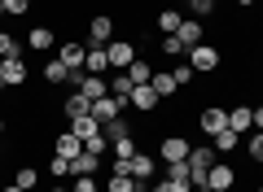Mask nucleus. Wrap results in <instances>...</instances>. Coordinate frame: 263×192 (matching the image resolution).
<instances>
[{
	"instance_id": "nucleus-39",
	"label": "nucleus",
	"mask_w": 263,
	"mask_h": 192,
	"mask_svg": "<svg viewBox=\"0 0 263 192\" xmlns=\"http://www.w3.org/2000/svg\"><path fill=\"white\" fill-rule=\"evenodd\" d=\"M84 148H88V153H97V157H101V153H105V136H97V140H88Z\"/></svg>"
},
{
	"instance_id": "nucleus-15",
	"label": "nucleus",
	"mask_w": 263,
	"mask_h": 192,
	"mask_svg": "<svg viewBox=\"0 0 263 192\" xmlns=\"http://www.w3.org/2000/svg\"><path fill=\"white\" fill-rule=\"evenodd\" d=\"M27 48L31 53H48V48H53V31L48 27H31L27 31Z\"/></svg>"
},
{
	"instance_id": "nucleus-10",
	"label": "nucleus",
	"mask_w": 263,
	"mask_h": 192,
	"mask_svg": "<svg viewBox=\"0 0 263 192\" xmlns=\"http://www.w3.org/2000/svg\"><path fill=\"white\" fill-rule=\"evenodd\" d=\"M228 127V110H219V105H211V110H202V136H215V131Z\"/></svg>"
},
{
	"instance_id": "nucleus-16",
	"label": "nucleus",
	"mask_w": 263,
	"mask_h": 192,
	"mask_svg": "<svg viewBox=\"0 0 263 192\" xmlns=\"http://www.w3.org/2000/svg\"><path fill=\"white\" fill-rule=\"evenodd\" d=\"M70 131H75V136L88 144V140H97V136H101V122H97L92 114H84V118H75V122H70Z\"/></svg>"
},
{
	"instance_id": "nucleus-25",
	"label": "nucleus",
	"mask_w": 263,
	"mask_h": 192,
	"mask_svg": "<svg viewBox=\"0 0 263 192\" xmlns=\"http://www.w3.org/2000/svg\"><path fill=\"white\" fill-rule=\"evenodd\" d=\"M44 83H53V88H57V83H70V70H66V61H62V57L44 66Z\"/></svg>"
},
{
	"instance_id": "nucleus-26",
	"label": "nucleus",
	"mask_w": 263,
	"mask_h": 192,
	"mask_svg": "<svg viewBox=\"0 0 263 192\" xmlns=\"http://www.w3.org/2000/svg\"><path fill=\"white\" fill-rule=\"evenodd\" d=\"M13 183H18L22 192H35V183H40V170H35V166H18V175H13Z\"/></svg>"
},
{
	"instance_id": "nucleus-24",
	"label": "nucleus",
	"mask_w": 263,
	"mask_h": 192,
	"mask_svg": "<svg viewBox=\"0 0 263 192\" xmlns=\"http://www.w3.org/2000/svg\"><path fill=\"white\" fill-rule=\"evenodd\" d=\"M211 148H215V153H233V148H237V131L233 127L215 131V136H211Z\"/></svg>"
},
{
	"instance_id": "nucleus-43",
	"label": "nucleus",
	"mask_w": 263,
	"mask_h": 192,
	"mask_svg": "<svg viewBox=\"0 0 263 192\" xmlns=\"http://www.w3.org/2000/svg\"><path fill=\"white\" fill-rule=\"evenodd\" d=\"M0 18H9V13H5V0H0Z\"/></svg>"
},
{
	"instance_id": "nucleus-45",
	"label": "nucleus",
	"mask_w": 263,
	"mask_h": 192,
	"mask_svg": "<svg viewBox=\"0 0 263 192\" xmlns=\"http://www.w3.org/2000/svg\"><path fill=\"white\" fill-rule=\"evenodd\" d=\"M237 5H254V0H237Z\"/></svg>"
},
{
	"instance_id": "nucleus-11",
	"label": "nucleus",
	"mask_w": 263,
	"mask_h": 192,
	"mask_svg": "<svg viewBox=\"0 0 263 192\" xmlns=\"http://www.w3.org/2000/svg\"><path fill=\"white\" fill-rule=\"evenodd\" d=\"M79 153H84V140H79L75 131H62V136H57V157H66V162H75Z\"/></svg>"
},
{
	"instance_id": "nucleus-29",
	"label": "nucleus",
	"mask_w": 263,
	"mask_h": 192,
	"mask_svg": "<svg viewBox=\"0 0 263 192\" xmlns=\"http://www.w3.org/2000/svg\"><path fill=\"white\" fill-rule=\"evenodd\" d=\"M162 53L167 57H189V48L180 44V35H162Z\"/></svg>"
},
{
	"instance_id": "nucleus-42",
	"label": "nucleus",
	"mask_w": 263,
	"mask_h": 192,
	"mask_svg": "<svg viewBox=\"0 0 263 192\" xmlns=\"http://www.w3.org/2000/svg\"><path fill=\"white\" fill-rule=\"evenodd\" d=\"M5 192H22V188H18V183H9V188H5Z\"/></svg>"
},
{
	"instance_id": "nucleus-48",
	"label": "nucleus",
	"mask_w": 263,
	"mask_h": 192,
	"mask_svg": "<svg viewBox=\"0 0 263 192\" xmlns=\"http://www.w3.org/2000/svg\"><path fill=\"white\" fill-rule=\"evenodd\" d=\"M0 131H5V118H0Z\"/></svg>"
},
{
	"instance_id": "nucleus-5",
	"label": "nucleus",
	"mask_w": 263,
	"mask_h": 192,
	"mask_svg": "<svg viewBox=\"0 0 263 192\" xmlns=\"http://www.w3.org/2000/svg\"><path fill=\"white\" fill-rule=\"evenodd\" d=\"M158 101H162V96H158V92H154L149 88V83H136V88H132V110H141V114H149V110H158Z\"/></svg>"
},
{
	"instance_id": "nucleus-38",
	"label": "nucleus",
	"mask_w": 263,
	"mask_h": 192,
	"mask_svg": "<svg viewBox=\"0 0 263 192\" xmlns=\"http://www.w3.org/2000/svg\"><path fill=\"white\" fill-rule=\"evenodd\" d=\"M189 9H193L197 18H206V13H215V0H193V5H189Z\"/></svg>"
},
{
	"instance_id": "nucleus-41",
	"label": "nucleus",
	"mask_w": 263,
	"mask_h": 192,
	"mask_svg": "<svg viewBox=\"0 0 263 192\" xmlns=\"http://www.w3.org/2000/svg\"><path fill=\"white\" fill-rule=\"evenodd\" d=\"M149 192H176V188H171V183H167V179H162V183H154V188H149Z\"/></svg>"
},
{
	"instance_id": "nucleus-37",
	"label": "nucleus",
	"mask_w": 263,
	"mask_h": 192,
	"mask_svg": "<svg viewBox=\"0 0 263 192\" xmlns=\"http://www.w3.org/2000/svg\"><path fill=\"white\" fill-rule=\"evenodd\" d=\"M171 74H176V83H180V88H184V83L193 79L197 70H193V66H189V61H180V66H176V70H171Z\"/></svg>"
},
{
	"instance_id": "nucleus-1",
	"label": "nucleus",
	"mask_w": 263,
	"mask_h": 192,
	"mask_svg": "<svg viewBox=\"0 0 263 192\" xmlns=\"http://www.w3.org/2000/svg\"><path fill=\"white\" fill-rule=\"evenodd\" d=\"M22 83H27V61H22V53L18 57H5V61H0V92L22 88Z\"/></svg>"
},
{
	"instance_id": "nucleus-4",
	"label": "nucleus",
	"mask_w": 263,
	"mask_h": 192,
	"mask_svg": "<svg viewBox=\"0 0 263 192\" xmlns=\"http://www.w3.org/2000/svg\"><path fill=\"white\" fill-rule=\"evenodd\" d=\"M123 110H127V105H123L119 96H97V101H92V118L101 122V127L114 122V118H123Z\"/></svg>"
},
{
	"instance_id": "nucleus-6",
	"label": "nucleus",
	"mask_w": 263,
	"mask_h": 192,
	"mask_svg": "<svg viewBox=\"0 0 263 192\" xmlns=\"http://www.w3.org/2000/svg\"><path fill=\"white\" fill-rule=\"evenodd\" d=\"M88 39H92V48H105L114 39V22L105 18V13H97V18L88 22Z\"/></svg>"
},
{
	"instance_id": "nucleus-27",
	"label": "nucleus",
	"mask_w": 263,
	"mask_h": 192,
	"mask_svg": "<svg viewBox=\"0 0 263 192\" xmlns=\"http://www.w3.org/2000/svg\"><path fill=\"white\" fill-rule=\"evenodd\" d=\"M132 188H136L132 175H110V179H105V192H132Z\"/></svg>"
},
{
	"instance_id": "nucleus-2",
	"label": "nucleus",
	"mask_w": 263,
	"mask_h": 192,
	"mask_svg": "<svg viewBox=\"0 0 263 192\" xmlns=\"http://www.w3.org/2000/svg\"><path fill=\"white\" fill-rule=\"evenodd\" d=\"M189 66H193L197 74H211L219 66V48L215 44H197V48H189Z\"/></svg>"
},
{
	"instance_id": "nucleus-20",
	"label": "nucleus",
	"mask_w": 263,
	"mask_h": 192,
	"mask_svg": "<svg viewBox=\"0 0 263 192\" xmlns=\"http://www.w3.org/2000/svg\"><path fill=\"white\" fill-rule=\"evenodd\" d=\"M149 88L158 92V96H171V92H176L180 83H176V74H171V70H154V79H149Z\"/></svg>"
},
{
	"instance_id": "nucleus-14",
	"label": "nucleus",
	"mask_w": 263,
	"mask_h": 192,
	"mask_svg": "<svg viewBox=\"0 0 263 192\" xmlns=\"http://www.w3.org/2000/svg\"><path fill=\"white\" fill-rule=\"evenodd\" d=\"M79 92H84L88 101H97V96H110V83H105V74H84Z\"/></svg>"
},
{
	"instance_id": "nucleus-30",
	"label": "nucleus",
	"mask_w": 263,
	"mask_h": 192,
	"mask_svg": "<svg viewBox=\"0 0 263 192\" xmlns=\"http://www.w3.org/2000/svg\"><path fill=\"white\" fill-rule=\"evenodd\" d=\"M22 48H18V39L9 35V31H0V61H5V57H18Z\"/></svg>"
},
{
	"instance_id": "nucleus-9",
	"label": "nucleus",
	"mask_w": 263,
	"mask_h": 192,
	"mask_svg": "<svg viewBox=\"0 0 263 192\" xmlns=\"http://www.w3.org/2000/svg\"><path fill=\"white\" fill-rule=\"evenodd\" d=\"M167 183L176 192H193V175H189V162H167Z\"/></svg>"
},
{
	"instance_id": "nucleus-44",
	"label": "nucleus",
	"mask_w": 263,
	"mask_h": 192,
	"mask_svg": "<svg viewBox=\"0 0 263 192\" xmlns=\"http://www.w3.org/2000/svg\"><path fill=\"white\" fill-rule=\"evenodd\" d=\"M132 192H149V188H141V183H136V188H132Z\"/></svg>"
},
{
	"instance_id": "nucleus-18",
	"label": "nucleus",
	"mask_w": 263,
	"mask_h": 192,
	"mask_svg": "<svg viewBox=\"0 0 263 192\" xmlns=\"http://www.w3.org/2000/svg\"><path fill=\"white\" fill-rule=\"evenodd\" d=\"M132 88H136V83H132V74H127V70H123V74H114V79H110V96H119L123 105L132 101Z\"/></svg>"
},
{
	"instance_id": "nucleus-46",
	"label": "nucleus",
	"mask_w": 263,
	"mask_h": 192,
	"mask_svg": "<svg viewBox=\"0 0 263 192\" xmlns=\"http://www.w3.org/2000/svg\"><path fill=\"white\" fill-rule=\"evenodd\" d=\"M53 192H70V188H53Z\"/></svg>"
},
{
	"instance_id": "nucleus-21",
	"label": "nucleus",
	"mask_w": 263,
	"mask_h": 192,
	"mask_svg": "<svg viewBox=\"0 0 263 192\" xmlns=\"http://www.w3.org/2000/svg\"><path fill=\"white\" fill-rule=\"evenodd\" d=\"M97 162H101V157L84 148V153H79L75 162H70V179H75V175H97Z\"/></svg>"
},
{
	"instance_id": "nucleus-32",
	"label": "nucleus",
	"mask_w": 263,
	"mask_h": 192,
	"mask_svg": "<svg viewBox=\"0 0 263 192\" xmlns=\"http://www.w3.org/2000/svg\"><path fill=\"white\" fill-rule=\"evenodd\" d=\"M70 192H97V175H75Z\"/></svg>"
},
{
	"instance_id": "nucleus-3",
	"label": "nucleus",
	"mask_w": 263,
	"mask_h": 192,
	"mask_svg": "<svg viewBox=\"0 0 263 192\" xmlns=\"http://www.w3.org/2000/svg\"><path fill=\"white\" fill-rule=\"evenodd\" d=\"M105 57H110L114 70H127V66L136 61V44H132V39H110V44H105Z\"/></svg>"
},
{
	"instance_id": "nucleus-28",
	"label": "nucleus",
	"mask_w": 263,
	"mask_h": 192,
	"mask_svg": "<svg viewBox=\"0 0 263 192\" xmlns=\"http://www.w3.org/2000/svg\"><path fill=\"white\" fill-rule=\"evenodd\" d=\"M105 140H110V144H114V140H123V136H132V127H127V122H123V118H114V122H105Z\"/></svg>"
},
{
	"instance_id": "nucleus-36",
	"label": "nucleus",
	"mask_w": 263,
	"mask_h": 192,
	"mask_svg": "<svg viewBox=\"0 0 263 192\" xmlns=\"http://www.w3.org/2000/svg\"><path fill=\"white\" fill-rule=\"evenodd\" d=\"M132 153H136V144H132V136L114 140V157H132Z\"/></svg>"
},
{
	"instance_id": "nucleus-23",
	"label": "nucleus",
	"mask_w": 263,
	"mask_h": 192,
	"mask_svg": "<svg viewBox=\"0 0 263 192\" xmlns=\"http://www.w3.org/2000/svg\"><path fill=\"white\" fill-rule=\"evenodd\" d=\"M158 27H162V35H176V31L184 27V13H180V9H162L158 13Z\"/></svg>"
},
{
	"instance_id": "nucleus-33",
	"label": "nucleus",
	"mask_w": 263,
	"mask_h": 192,
	"mask_svg": "<svg viewBox=\"0 0 263 192\" xmlns=\"http://www.w3.org/2000/svg\"><path fill=\"white\" fill-rule=\"evenodd\" d=\"M246 153H250L254 162H263V131H254V136H250V144H246Z\"/></svg>"
},
{
	"instance_id": "nucleus-35",
	"label": "nucleus",
	"mask_w": 263,
	"mask_h": 192,
	"mask_svg": "<svg viewBox=\"0 0 263 192\" xmlns=\"http://www.w3.org/2000/svg\"><path fill=\"white\" fill-rule=\"evenodd\" d=\"M48 170H53L57 179H70V162H66V157H53V162H48Z\"/></svg>"
},
{
	"instance_id": "nucleus-34",
	"label": "nucleus",
	"mask_w": 263,
	"mask_h": 192,
	"mask_svg": "<svg viewBox=\"0 0 263 192\" xmlns=\"http://www.w3.org/2000/svg\"><path fill=\"white\" fill-rule=\"evenodd\" d=\"M27 9H31V0H5V13H9V18H22Z\"/></svg>"
},
{
	"instance_id": "nucleus-7",
	"label": "nucleus",
	"mask_w": 263,
	"mask_h": 192,
	"mask_svg": "<svg viewBox=\"0 0 263 192\" xmlns=\"http://www.w3.org/2000/svg\"><path fill=\"white\" fill-rule=\"evenodd\" d=\"M189 148H193V144H189L184 136H167L158 153H162V162H189Z\"/></svg>"
},
{
	"instance_id": "nucleus-40",
	"label": "nucleus",
	"mask_w": 263,
	"mask_h": 192,
	"mask_svg": "<svg viewBox=\"0 0 263 192\" xmlns=\"http://www.w3.org/2000/svg\"><path fill=\"white\" fill-rule=\"evenodd\" d=\"M254 131H263V105H254Z\"/></svg>"
},
{
	"instance_id": "nucleus-12",
	"label": "nucleus",
	"mask_w": 263,
	"mask_h": 192,
	"mask_svg": "<svg viewBox=\"0 0 263 192\" xmlns=\"http://www.w3.org/2000/svg\"><path fill=\"white\" fill-rule=\"evenodd\" d=\"M62 114L75 122V118H84V114H92V101H88L84 92H75V96H66V101H62Z\"/></svg>"
},
{
	"instance_id": "nucleus-17",
	"label": "nucleus",
	"mask_w": 263,
	"mask_h": 192,
	"mask_svg": "<svg viewBox=\"0 0 263 192\" xmlns=\"http://www.w3.org/2000/svg\"><path fill=\"white\" fill-rule=\"evenodd\" d=\"M176 35H180V44H184V48H197V44H202V22H197V18H184V27H180Z\"/></svg>"
},
{
	"instance_id": "nucleus-19",
	"label": "nucleus",
	"mask_w": 263,
	"mask_h": 192,
	"mask_svg": "<svg viewBox=\"0 0 263 192\" xmlns=\"http://www.w3.org/2000/svg\"><path fill=\"white\" fill-rule=\"evenodd\" d=\"M84 70H88V74H105V70H110V57H105V48H88Z\"/></svg>"
},
{
	"instance_id": "nucleus-13",
	"label": "nucleus",
	"mask_w": 263,
	"mask_h": 192,
	"mask_svg": "<svg viewBox=\"0 0 263 192\" xmlns=\"http://www.w3.org/2000/svg\"><path fill=\"white\" fill-rule=\"evenodd\" d=\"M228 127L241 136V131H254V110L250 105H237V110H228Z\"/></svg>"
},
{
	"instance_id": "nucleus-8",
	"label": "nucleus",
	"mask_w": 263,
	"mask_h": 192,
	"mask_svg": "<svg viewBox=\"0 0 263 192\" xmlns=\"http://www.w3.org/2000/svg\"><path fill=\"white\" fill-rule=\"evenodd\" d=\"M233 179H237V175H233V166H211V170H206V192H228V188H233Z\"/></svg>"
},
{
	"instance_id": "nucleus-31",
	"label": "nucleus",
	"mask_w": 263,
	"mask_h": 192,
	"mask_svg": "<svg viewBox=\"0 0 263 192\" xmlns=\"http://www.w3.org/2000/svg\"><path fill=\"white\" fill-rule=\"evenodd\" d=\"M127 74H132V83H149V79H154V70H149L145 61H132V66H127Z\"/></svg>"
},
{
	"instance_id": "nucleus-47",
	"label": "nucleus",
	"mask_w": 263,
	"mask_h": 192,
	"mask_svg": "<svg viewBox=\"0 0 263 192\" xmlns=\"http://www.w3.org/2000/svg\"><path fill=\"white\" fill-rule=\"evenodd\" d=\"M180 5H193V0H180Z\"/></svg>"
},
{
	"instance_id": "nucleus-22",
	"label": "nucleus",
	"mask_w": 263,
	"mask_h": 192,
	"mask_svg": "<svg viewBox=\"0 0 263 192\" xmlns=\"http://www.w3.org/2000/svg\"><path fill=\"white\" fill-rule=\"evenodd\" d=\"M84 57H88V48H84V44H66V48H62L66 70H84Z\"/></svg>"
}]
</instances>
